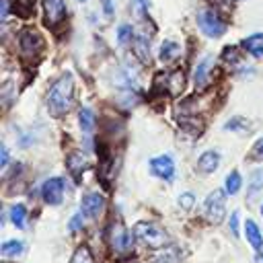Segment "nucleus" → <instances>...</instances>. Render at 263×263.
<instances>
[{"label":"nucleus","instance_id":"nucleus-1","mask_svg":"<svg viewBox=\"0 0 263 263\" xmlns=\"http://www.w3.org/2000/svg\"><path fill=\"white\" fill-rule=\"evenodd\" d=\"M72 101H74V80H72V74H62L49 88L47 92V107L49 111L60 117L64 115L70 107H72Z\"/></svg>","mask_w":263,"mask_h":263},{"label":"nucleus","instance_id":"nucleus-2","mask_svg":"<svg viewBox=\"0 0 263 263\" xmlns=\"http://www.w3.org/2000/svg\"><path fill=\"white\" fill-rule=\"evenodd\" d=\"M134 234L140 242H144L150 249H166L164 245L168 242V234L154 222H138Z\"/></svg>","mask_w":263,"mask_h":263},{"label":"nucleus","instance_id":"nucleus-3","mask_svg":"<svg viewBox=\"0 0 263 263\" xmlns=\"http://www.w3.org/2000/svg\"><path fill=\"white\" fill-rule=\"evenodd\" d=\"M107 242L115 253H129L132 251V234L125 224L117 218L107 226Z\"/></svg>","mask_w":263,"mask_h":263},{"label":"nucleus","instance_id":"nucleus-4","mask_svg":"<svg viewBox=\"0 0 263 263\" xmlns=\"http://www.w3.org/2000/svg\"><path fill=\"white\" fill-rule=\"evenodd\" d=\"M197 25H199V29H201L208 37H220V35H224V31H226V23H224L222 16H220L216 10H212V8L199 10V14H197Z\"/></svg>","mask_w":263,"mask_h":263},{"label":"nucleus","instance_id":"nucleus-5","mask_svg":"<svg viewBox=\"0 0 263 263\" xmlns=\"http://www.w3.org/2000/svg\"><path fill=\"white\" fill-rule=\"evenodd\" d=\"M18 47H21L23 58L33 60V58H37V55L41 53V49H43V39H41V35H39L35 29H25V31H21V35H18Z\"/></svg>","mask_w":263,"mask_h":263},{"label":"nucleus","instance_id":"nucleus-6","mask_svg":"<svg viewBox=\"0 0 263 263\" xmlns=\"http://www.w3.org/2000/svg\"><path fill=\"white\" fill-rule=\"evenodd\" d=\"M224 203H226L224 191L214 189V191L208 195V199H205V214H208V218H210L214 224H218V222L224 218V214H226Z\"/></svg>","mask_w":263,"mask_h":263},{"label":"nucleus","instance_id":"nucleus-7","mask_svg":"<svg viewBox=\"0 0 263 263\" xmlns=\"http://www.w3.org/2000/svg\"><path fill=\"white\" fill-rule=\"evenodd\" d=\"M43 16L47 27H58L66 18V0H43Z\"/></svg>","mask_w":263,"mask_h":263},{"label":"nucleus","instance_id":"nucleus-8","mask_svg":"<svg viewBox=\"0 0 263 263\" xmlns=\"http://www.w3.org/2000/svg\"><path fill=\"white\" fill-rule=\"evenodd\" d=\"M156 86H162V90H166L168 95H179L185 86V76L181 70H173L166 74H158L156 76Z\"/></svg>","mask_w":263,"mask_h":263},{"label":"nucleus","instance_id":"nucleus-9","mask_svg":"<svg viewBox=\"0 0 263 263\" xmlns=\"http://www.w3.org/2000/svg\"><path fill=\"white\" fill-rule=\"evenodd\" d=\"M41 195H43V199H45L47 203H51V205L60 203L62 197H64V181H62L60 177H51V179H47V181L43 183Z\"/></svg>","mask_w":263,"mask_h":263},{"label":"nucleus","instance_id":"nucleus-10","mask_svg":"<svg viewBox=\"0 0 263 263\" xmlns=\"http://www.w3.org/2000/svg\"><path fill=\"white\" fill-rule=\"evenodd\" d=\"M150 171H152V175H156V177H160V179H164V181L173 179V175H175L173 158L166 156V154H160V156L152 158V160H150Z\"/></svg>","mask_w":263,"mask_h":263},{"label":"nucleus","instance_id":"nucleus-11","mask_svg":"<svg viewBox=\"0 0 263 263\" xmlns=\"http://www.w3.org/2000/svg\"><path fill=\"white\" fill-rule=\"evenodd\" d=\"M103 205H105V197H103L101 193H88V195H84V197H82L80 212H82L86 218L95 220V218L103 212Z\"/></svg>","mask_w":263,"mask_h":263},{"label":"nucleus","instance_id":"nucleus-12","mask_svg":"<svg viewBox=\"0 0 263 263\" xmlns=\"http://www.w3.org/2000/svg\"><path fill=\"white\" fill-rule=\"evenodd\" d=\"M210 72H212V58H203L197 66H195V72H193V82H195V88H205L210 84Z\"/></svg>","mask_w":263,"mask_h":263},{"label":"nucleus","instance_id":"nucleus-13","mask_svg":"<svg viewBox=\"0 0 263 263\" xmlns=\"http://www.w3.org/2000/svg\"><path fill=\"white\" fill-rule=\"evenodd\" d=\"M218 164H220V154H218L216 150L203 152V154L199 156V160H197V168H199L201 173H214V171L218 168Z\"/></svg>","mask_w":263,"mask_h":263},{"label":"nucleus","instance_id":"nucleus-14","mask_svg":"<svg viewBox=\"0 0 263 263\" xmlns=\"http://www.w3.org/2000/svg\"><path fill=\"white\" fill-rule=\"evenodd\" d=\"M245 230H247V240L251 242V247H253L255 251H261V249H263V234L259 232L257 224H255L253 220H247V222H245Z\"/></svg>","mask_w":263,"mask_h":263},{"label":"nucleus","instance_id":"nucleus-15","mask_svg":"<svg viewBox=\"0 0 263 263\" xmlns=\"http://www.w3.org/2000/svg\"><path fill=\"white\" fill-rule=\"evenodd\" d=\"M242 47H245L251 55L263 58V33H255V35L247 37V39L242 41Z\"/></svg>","mask_w":263,"mask_h":263},{"label":"nucleus","instance_id":"nucleus-16","mask_svg":"<svg viewBox=\"0 0 263 263\" xmlns=\"http://www.w3.org/2000/svg\"><path fill=\"white\" fill-rule=\"evenodd\" d=\"M158 55H160L162 62H173V60H177L181 55V45L175 43V41H171V39H166V41H162Z\"/></svg>","mask_w":263,"mask_h":263},{"label":"nucleus","instance_id":"nucleus-17","mask_svg":"<svg viewBox=\"0 0 263 263\" xmlns=\"http://www.w3.org/2000/svg\"><path fill=\"white\" fill-rule=\"evenodd\" d=\"M78 123H80V127H82V132L86 134V136H92V132H95V125H97V117H95V113L90 111V109H80V113H78Z\"/></svg>","mask_w":263,"mask_h":263},{"label":"nucleus","instance_id":"nucleus-18","mask_svg":"<svg viewBox=\"0 0 263 263\" xmlns=\"http://www.w3.org/2000/svg\"><path fill=\"white\" fill-rule=\"evenodd\" d=\"M134 51L136 55L142 60V62H148L150 60V41L146 39V35H138L136 41H134Z\"/></svg>","mask_w":263,"mask_h":263},{"label":"nucleus","instance_id":"nucleus-19","mask_svg":"<svg viewBox=\"0 0 263 263\" xmlns=\"http://www.w3.org/2000/svg\"><path fill=\"white\" fill-rule=\"evenodd\" d=\"M84 168H86V160L82 158V154H70L68 156V171L76 179H80V175L84 173Z\"/></svg>","mask_w":263,"mask_h":263},{"label":"nucleus","instance_id":"nucleus-20","mask_svg":"<svg viewBox=\"0 0 263 263\" xmlns=\"http://www.w3.org/2000/svg\"><path fill=\"white\" fill-rule=\"evenodd\" d=\"M10 220H12V224L16 226V228H25V220H27V210H25V205L23 203H14V205H10Z\"/></svg>","mask_w":263,"mask_h":263},{"label":"nucleus","instance_id":"nucleus-21","mask_svg":"<svg viewBox=\"0 0 263 263\" xmlns=\"http://www.w3.org/2000/svg\"><path fill=\"white\" fill-rule=\"evenodd\" d=\"M2 255L4 257H18V255H23V251H25V245H23V240H16V238H12V240H6L4 245H2Z\"/></svg>","mask_w":263,"mask_h":263},{"label":"nucleus","instance_id":"nucleus-22","mask_svg":"<svg viewBox=\"0 0 263 263\" xmlns=\"http://www.w3.org/2000/svg\"><path fill=\"white\" fill-rule=\"evenodd\" d=\"M259 189H263V171H253L251 181H249V199H253Z\"/></svg>","mask_w":263,"mask_h":263},{"label":"nucleus","instance_id":"nucleus-23","mask_svg":"<svg viewBox=\"0 0 263 263\" xmlns=\"http://www.w3.org/2000/svg\"><path fill=\"white\" fill-rule=\"evenodd\" d=\"M70 263H97L95 261V257H92V253H90V249L88 247H78L76 251H74V255H72V261Z\"/></svg>","mask_w":263,"mask_h":263},{"label":"nucleus","instance_id":"nucleus-24","mask_svg":"<svg viewBox=\"0 0 263 263\" xmlns=\"http://www.w3.org/2000/svg\"><path fill=\"white\" fill-rule=\"evenodd\" d=\"M238 189H240V175H238L236 171H232V173L226 177V193L234 195Z\"/></svg>","mask_w":263,"mask_h":263},{"label":"nucleus","instance_id":"nucleus-25","mask_svg":"<svg viewBox=\"0 0 263 263\" xmlns=\"http://www.w3.org/2000/svg\"><path fill=\"white\" fill-rule=\"evenodd\" d=\"M134 39V29H132V25H121L119 29H117V41L121 43V45H125V43H129Z\"/></svg>","mask_w":263,"mask_h":263},{"label":"nucleus","instance_id":"nucleus-26","mask_svg":"<svg viewBox=\"0 0 263 263\" xmlns=\"http://www.w3.org/2000/svg\"><path fill=\"white\" fill-rule=\"evenodd\" d=\"M132 6H134V12L140 16L148 12V0H132Z\"/></svg>","mask_w":263,"mask_h":263},{"label":"nucleus","instance_id":"nucleus-27","mask_svg":"<svg viewBox=\"0 0 263 263\" xmlns=\"http://www.w3.org/2000/svg\"><path fill=\"white\" fill-rule=\"evenodd\" d=\"M193 201H195V197H193L191 193H183V195L179 197V205H181L183 210H191Z\"/></svg>","mask_w":263,"mask_h":263},{"label":"nucleus","instance_id":"nucleus-28","mask_svg":"<svg viewBox=\"0 0 263 263\" xmlns=\"http://www.w3.org/2000/svg\"><path fill=\"white\" fill-rule=\"evenodd\" d=\"M82 228V214H76L72 220H70V230L72 232H78Z\"/></svg>","mask_w":263,"mask_h":263},{"label":"nucleus","instance_id":"nucleus-29","mask_svg":"<svg viewBox=\"0 0 263 263\" xmlns=\"http://www.w3.org/2000/svg\"><path fill=\"white\" fill-rule=\"evenodd\" d=\"M230 230H232L234 236H238V212L230 214Z\"/></svg>","mask_w":263,"mask_h":263},{"label":"nucleus","instance_id":"nucleus-30","mask_svg":"<svg viewBox=\"0 0 263 263\" xmlns=\"http://www.w3.org/2000/svg\"><path fill=\"white\" fill-rule=\"evenodd\" d=\"M101 6H103L105 16H113V2L111 0H101Z\"/></svg>","mask_w":263,"mask_h":263},{"label":"nucleus","instance_id":"nucleus-31","mask_svg":"<svg viewBox=\"0 0 263 263\" xmlns=\"http://www.w3.org/2000/svg\"><path fill=\"white\" fill-rule=\"evenodd\" d=\"M6 162H8V148L2 146L0 148V166H6Z\"/></svg>","mask_w":263,"mask_h":263},{"label":"nucleus","instance_id":"nucleus-32","mask_svg":"<svg viewBox=\"0 0 263 263\" xmlns=\"http://www.w3.org/2000/svg\"><path fill=\"white\" fill-rule=\"evenodd\" d=\"M253 154H255V156H259V158L263 156V138H261V140L255 144V150H253Z\"/></svg>","mask_w":263,"mask_h":263},{"label":"nucleus","instance_id":"nucleus-33","mask_svg":"<svg viewBox=\"0 0 263 263\" xmlns=\"http://www.w3.org/2000/svg\"><path fill=\"white\" fill-rule=\"evenodd\" d=\"M257 261H261V263H263V255H261V253L257 255Z\"/></svg>","mask_w":263,"mask_h":263},{"label":"nucleus","instance_id":"nucleus-34","mask_svg":"<svg viewBox=\"0 0 263 263\" xmlns=\"http://www.w3.org/2000/svg\"><path fill=\"white\" fill-rule=\"evenodd\" d=\"M16 2H31V0H16Z\"/></svg>","mask_w":263,"mask_h":263},{"label":"nucleus","instance_id":"nucleus-35","mask_svg":"<svg viewBox=\"0 0 263 263\" xmlns=\"http://www.w3.org/2000/svg\"><path fill=\"white\" fill-rule=\"evenodd\" d=\"M261 214H263V205H261Z\"/></svg>","mask_w":263,"mask_h":263},{"label":"nucleus","instance_id":"nucleus-36","mask_svg":"<svg viewBox=\"0 0 263 263\" xmlns=\"http://www.w3.org/2000/svg\"><path fill=\"white\" fill-rule=\"evenodd\" d=\"M82 2H84V0H82Z\"/></svg>","mask_w":263,"mask_h":263}]
</instances>
